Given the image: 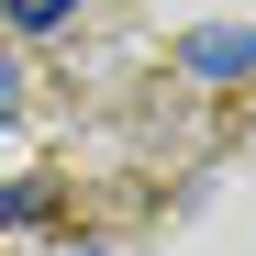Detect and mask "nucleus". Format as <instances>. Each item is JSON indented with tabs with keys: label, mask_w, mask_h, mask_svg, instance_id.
I'll return each mask as SVG.
<instances>
[{
	"label": "nucleus",
	"mask_w": 256,
	"mask_h": 256,
	"mask_svg": "<svg viewBox=\"0 0 256 256\" xmlns=\"http://www.w3.org/2000/svg\"><path fill=\"white\" fill-rule=\"evenodd\" d=\"M190 78H256V34H190Z\"/></svg>",
	"instance_id": "nucleus-1"
},
{
	"label": "nucleus",
	"mask_w": 256,
	"mask_h": 256,
	"mask_svg": "<svg viewBox=\"0 0 256 256\" xmlns=\"http://www.w3.org/2000/svg\"><path fill=\"white\" fill-rule=\"evenodd\" d=\"M0 12H12L22 34H56V22H78V0H0Z\"/></svg>",
	"instance_id": "nucleus-2"
},
{
	"label": "nucleus",
	"mask_w": 256,
	"mask_h": 256,
	"mask_svg": "<svg viewBox=\"0 0 256 256\" xmlns=\"http://www.w3.org/2000/svg\"><path fill=\"white\" fill-rule=\"evenodd\" d=\"M34 212H45V190H34V178H0V234H12V223H34Z\"/></svg>",
	"instance_id": "nucleus-3"
},
{
	"label": "nucleus",
	"mask_w": 256,
	"mask_h": 256,
	"mask_svg": "<svg viewBox=\"0 0 256 256\" xmlns=\"http://www.w3.org/2000/svg\"><path fill=\"white\" fill-rule=\"evenodd\" d=\"M0 122H22V67H12V45H0Z\"/></svg>",
	"instance_id": "nucleus-4"
}]
</instances>
